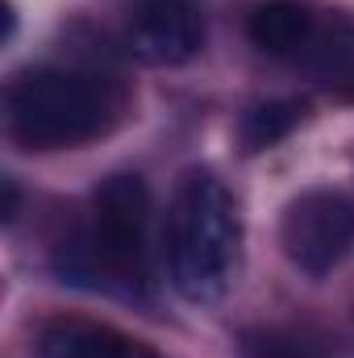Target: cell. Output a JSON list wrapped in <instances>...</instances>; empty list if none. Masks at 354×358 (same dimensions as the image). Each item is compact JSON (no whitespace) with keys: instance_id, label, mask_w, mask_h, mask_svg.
<instances>
[{"instance_id":"7","label":"cell","mask_w":354,"mask_h":358,"mask_svg":"<svg viewBox=\"0 0 354 358\" xmlns=\"http://www.w3.org/2000/svg\"><path fill=\"white\" fill-rule=\"evenodd\" d=\"M300 121H304V104L300 100H263V104H250L242 113V121H238L242 150H267V146H275Z\"/></svg>"},{"instance_id":"6","label":"cell","mask_w":354,"mask_h":358,"mask_svg":"<svg viewBox=\"0 0 354 358\" xmlns=\"http://www.w3.org/2000/svg\"><path fill=\"white\" fill-rule=\"evenodd\" d=\"M38 358H159V350L100 321L55 317L38 334Z\"/></svg>"},{"instance_id":"1","label":"cell","mask_w":354,"mask_h":358,"mask_svg":"<svg viewBox=\"0 0 354 358\" xmlns=\"http://www.w3.org/2000/svg\"><path fill=\"white\" fill-rule=\"evenodd\" d=\"M55 267L67 283L142 296L150 287V192L138 176L104 179L92 196L88 221L59 242Z\"/></svg>"},{"instance_id":"3","label":"cell","mask_w":354,"mask_h":358,"mask_svg":"<svg viewBox=\"0 0 354 358\" xmlns=\"http://www.w3.org/2000/svg\"><path fill=\"white\" fill-rule=\"evenodd\" d=\"M113 80L80 67H29L4 88L8 138L25 150H71L108 134L121 117Z\"/></svg>"},{"instance_id":"4","label":"cell","mask_w":354,"mask_h":358,"mask_svg":"<svg viewBox=\"0 0 354 358\" xmlns=\"http://www.w3.org/2000/svg\"><path fill=\"white\" fill-rule=\"evenodd\" d=\"M279 246L296 271L330 275L354 246V200L334 187L300 192L279 221Z\"/></svg>"},{"instance_id":"5","label":"cell","mask_w":354,"mask_h":358,"mask_svg":"<svg viewBox=\"0 0 354 358\" xmlns=\"http://www.w3.org/2000/svg\"><path fill=\"white\" fill-rule=\"evenodd\" d=\"M204 42L192 0H142L129 17V50L150 67H179Z\"/></svg>"},{"instance_id":"2","label":"cell","mask_w":354,"mask_h":358,"mask_svg":"<svg viewBox=\"0 0 354 358\" xmlns=\"http://www.w3.org/2000/svg\"><path fill=\"white\" fill-rule=\"evenodd\" d=\"M167 267L179 296L217 304L242 271V217L234 192L213 171H187L167 213Z\"/></svg>"},{"instance_id":"8","label":"cell","mask_w":354,"mask_h":358,"mask_svg":"<svg viewBox=\"0 0 354 358\" xmlns=\"http://www.w3.org/2000/svg\"><path fill=\"white\" fill-rule=\"evenodd\" d=\"M246 358H313V346H304L296 334L263 329L246 338Z\"/></svg>"}]
</instances>
